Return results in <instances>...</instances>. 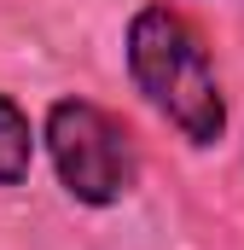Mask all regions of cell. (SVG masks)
<instances>
[{"label":"cell","mask_w":244,"mask_h":250,"mask_svg":"<svg viewBox=\"0 0 244 250\" xmlns=\"http://www.w3.org/2000/svg\"><path fill=\"white\" fill-rule=\"evenodd\" d=\"M35 151H41V123H29V111L12 93H0V192L29 181Z\"/></svg>","instance_id":"cell-3"},{"label":"cell","mask_w":244,"mask_h":250,"mask_svg":"<svg viewBox=\"0 0 244 250\" xmlns=\"http://www.w3.org/2000/svg\"><path fill=\"white\" fill-rule=\"evenodd\" d=\"M122 64H128L134 93L192 151H215L227 140V93H221L215 59H209V41L181 6H169V0L134 6V18L122 29Z\"/></svg>","instance_id":"cell-1"},{"label":"cell","mask_w":244,"mask_h":250,"mask_svg":"<svg viewBox=\"0 0 244 250\" xmlns=\"http://www.w3.org/2000/svg\"><path fill=\"white\" fill-rule=\"evenodd\" d=\"M41 151H47L59 192L81 209H117L140 187L134 128L87 93H59L41 111Z\"/></svg>","instance_id":"cell-2"}]
</instances>
